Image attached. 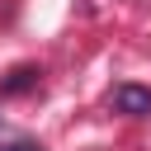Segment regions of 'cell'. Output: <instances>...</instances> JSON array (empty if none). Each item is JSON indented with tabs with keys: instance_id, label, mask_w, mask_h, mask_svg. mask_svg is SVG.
<instances>
[{
	"instance_id": "obj_1",
	"label": "cell",
	"mask_w": 151,
	"mask_h": 151,
	"mask_svg": "<svg viewBox=\"0 0 151 151\" xmlns=\"http://www.w3.org/2000/svg\"><path fill=\"white\" fill-rule=\"evenodd\" d=\"M113 113H123V118H151V90H142V85H118V90H113Z\"/></svg>"
},
{
	"instance_id": "obj_2",
	"label": "cell",
	"mask_w": 151,
	"mask_h": 151,
	"mask_svg": "<svg viewBox=\"0 0 151 151\" xmlns=\"http://www.w3.org/2000/svg\"><path fill=\"white\" fill-rule=\"evenodd\" d=\"M38 76H42L38 66H14V71L0 80V94H24V90H33V85H38Z\"/></svg>"
},
{
	"instance_id": "obj_3",
	"label": "cell",
	"mask_w": 151,
	"mask_h": 151,
	"mask_svg": "<svg viewBox=\"0 0 151 151\" xmlns=\"http://www.w3.org/2000/svg\"><path fill=\"white\" fill-rule=\"evenodd\" d=\"M0 151H42L38 142H9V146H0Z\"/></svg>"
}]
</instances>
